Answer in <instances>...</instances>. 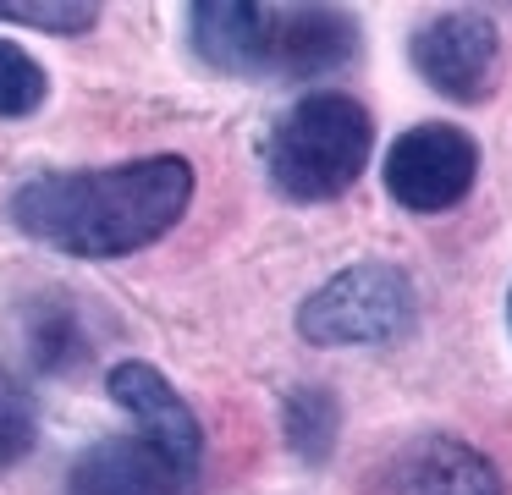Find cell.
Listing matches in <instances>:
<instances>
[{"mask_svg": "<svg viewBox=\"0 0 512 495\" xmlns=\"http://www.w3.org/2000/svg\"><path fill=\"white\" fill-rule=\"evenodd\" d=\"M380 182L408 215H446L479 182V143L452 121H419L397 132L380 160Z\"/></svg>", "mask_w": 512, "mask_h": 495, "instance_id": "5", "label": "cell"}, {"mask_svg": "<svg viewBox=\"0 0 512 495\" xmlns=\"http://www.w3.org/2000/svg\"><path fill=\"white\" fill-rule=\"evenodd\" d=\"M12 347L23 358V369L34 374H50V380L78 374L94 358L89 314H83V303L72 292H34L12 314Z\"/></svg>", "mask_w": 512, "mask_h": 495, "instance_id": "9", "label": "cell"}, {"mask_svg": "<svg viewBox=\"0 0 512 495\" xmlns=\"http://www.w3.org/2000/svg\"><path fill=\"white\" fill-rule=\"evenodd\" d=\"M39 446V407L28 385L0 363V468H17Z\"/></svg>", "mask_w": 512, "mask_h": 495, "instance_id": "12", "label": "cell"}, {"mask_svg": "<svg viewBox=\"0 0 512 495\" xmlns=\"http://www.w3.org/2000/svg\"><path fill=\"white\" fill-rule=\"evenodd\" d=\"M193 484L144 435H105L67 468V495H193Z\"/></svg>", "mask_w": 512, "mask_h": 495, "instance_id": "8", "label": "cell"}, {"mask_svg": "<svg viewBox=\"0 0 512 495\" xmlns=\"http://www.w3.org/2000/svg\"><path fill=\"white\" fill-rule=\"evenodd\" d=\"M281 435L287 451L309 468H325L336 457V440H342V396L320 380H303L281 396Z\"/></svg>", "mask_w": 512, "mask_h": 495, "instance_id": "11", "label": "cell"}, {"mask_svg": "<svg viewBox=\"0 0 512 495\" xmlns=\"http://www.w3.org/2000/svg\"><path fill=\"white\" fill-rule=\"evenodd\" d=\"M50 99V72L23 50V44L0 39V116H34Z\"/></svg>", "mask_w": 512, "mask_h": 495, "instance_id": "13", "label": "cell"}, {"mask_svg": "<svg viewBox=\"0 0 512 495\" xmlns=\"http://www.w3.org/2000/svg\"><path fill=\"white\" fill-rule=\"evenodd\" d=\"M501 50H507V44H501V28L485 11H441V17H430L408 44L413 72H419L441 99H452V105H479V99H490V88H496V77H501Z\"/></svg>", "mask_w": 512, "mask_h": 495, "instance_id": "6", "label": "cell"}, {"mask_svg": "<svg viewBox=\"0 0 512 495\" xmlns=\"http://www.w3.org/2000/svg\"><path fill=\"white\" fill-rule=\"evenodd\" d=\"M375 154V116L342 88L292 99L265 143V176L292 204H331L364 176Z\"/></svg>", "mask_w": 512, "mask_h": 495, "instance_id": "3", "label": "cell"}, {"mask_svg": "<svg viewBox=\"0 0 512 495\" xmlns=\"http://www.w3.org/2000/svg\"><path fill=\"white\" fill-rule=\"evenodd\" d=\"M419 319V292L391 259H358L320 281L298 308V336L309 347H391Z\"/></svg>", "mask_w": 512, "mask_h": 495, "instance_id": "4", "label": "cell"}, {"mask_svg": "<svg viewBox=\"0 0 512 495\" xmlns=\"http://www.w3.org/2000/svg\"><path fill=\"white\" fill-rule=\"evenodd\" d=\"M193 204V165L182 154H144L122 165L28 176L6 215L23 237L72 259H122L160 242Z\"/></svg>", "mask_w": 512, "mask_h": 495, "instance_id": "1", "label": "cell"}, {"mask_svg": "<svg viewBox=\"0 0 512 495\" xmlns=\"http://www.w3.org/2000/svg\"><path fill=\"white\" fill-rule=\"evenodd\" d=\"M105 391H111V402L138 424L133 435H144L160 457H171L188 479H199V468H204V424H199V413L188 407V396H182L155 363L122 358L111 374H105Z\"/></svg>", "mask_w": 512, "mask_h": 495, "instance_id": "7", "label": "cell"}, {"mask_svg": "<svg viewBox=\"0 0 512 495\" xmlns=\"http://www.w3.org/2000/svg\"><path fill=\"white\" fill-rule=\"evenodd\" d=\"M402 484H408V495H507L501 468L457 435L419 440L413 457L402 462Z\"/></svg>", "mask_w": 512, "mask_h": 495, "instance_id": "10", "label": "cell"}, {"mask_svg": "<svg viewBox=\"0 0 512 495\" xmlns=\"http://www.w3.org/2000/svg\"><path fill=\"white\" fill-rule=\"evenodd\" d=\"M188 44L226 77L314 83L358 55V17L336 6H259V0H199L188 11Z\"/></svg>", "mask_w": 512, "mask_h": 495, "instance_id": "2", "label": "cell"}, {"mask_svg": "<svg viewBox=\"0 0 512 495\" xmlns=\"http://www.w3.org/2000/svg\"><path fill=\"white\" fill-rule=\"evenodd\" d=\"M507 330H512V292H507Z\"/></svg>", "mask_w": 512, "mask_h": 495, "instance_id": "15", "label": "cell"}, {"mask_svg": "<svg viewBox=\"0 0 512 495\" xmlns=\"http://www.w3.org/2000/svg\"><path fill=\"white\" fill-rule=\"evenodd\" d=\"M0 22H23L39 33H89L100 22V6L78 0H0Z\"/></svg>", "mask_w": 512, "mask_h": 495, "instance_id": "14", "label": "cell"}]
</instances>
